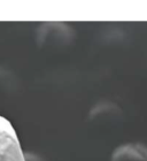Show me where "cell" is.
I'll return each mask as SVG.
<instances>
[{
	"mask_svg": "<svg viewBox=\"0 0 147 161\" xmlns=\"http://www.w3.org/2000/svg\"><path fill=\"white\" fill-rule=\"evenodd\" d=\"M0 161H25L19 136L9 121L0 115Z\"/></svg>",
	"mask_w": 147,
	"mask_h": 161,
	"instance_id": "obj_1",
	"label": "cell"
}]
</instances>
